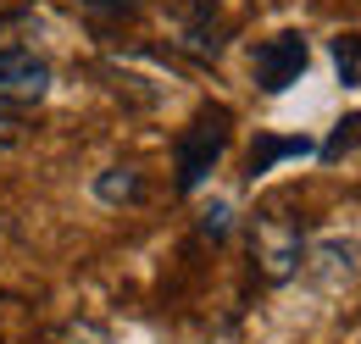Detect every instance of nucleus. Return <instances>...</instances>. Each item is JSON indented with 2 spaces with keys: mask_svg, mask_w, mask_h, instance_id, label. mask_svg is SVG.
Listing matches in <instances>:
<instances>
[{
  "mask_svg": "<svg viewBox=\"0 0 361 344\" xmlns=\"http://www.w3.org/2000/svg\"><path fill=\"white\" fill-rule=\"evenodd\" d=\"M56 89L45 56H34L28 44H0V145H11L23 117H34Z\"/></svg>",
  "mask_w": 361,
  "mask_h": 344,
  "instance_id": "1",
  "label": "nucleus"
},
{
  "mask_svg": "<svg viewBox=\"0 0 361 344\" xmlns=\"http://www.w3.org/2000/svg\"><path fill=\"white\" fill-rule=\"evenodd\" d=\"M228 139H233V111H228L223 100L212 106H200L195 117H189V128L173 139V189L178 195H195L206 178H212V167L223 161Z\"/></svg>",
  "mask_w": 361,
  "mask_h": 344,
  "instance_id": "2",
  "label": "nucleus"
},
{
  "mask_svg": "<svg viewBox=\"0 0 361 344\" xmlns=\"http://www.w3.org/2000/svg\"><path fill=\"white\" fill-rule=\"evenodd\" d=\"M250 261H256V278L262 283H289V278H300V266H306V228L295 222L289 211H267L250 216Z\"/></svg>",
  "mask_w": 361,
  "mask_h": 344,
  "instance_id": "3",
  "label": "nucleus"
},
{
  "mask_svg": "<svg viewBox=\"0 0 361 344\" xmlns=\"http://www.w3.org/2000/svg\"><path fill=\"white\" fill-rule=\"evenodd\" d=\"M306 67H312V44H306V34H295V28L250 44V78H256L262 94H289V89L306 78Z\"/></svg>",
  "mask_w": 361,
  "mask_h": 344,
  "instance_id": "4",
  "label": "nucleus"
},
{
  "mask_svg": "<svg viewBox=\"0 0 361 344\" xmlns=\"http://www.w3.org/2000/svg\"><path fill=\"white\" fill-rule=\"evenodd\" d=\"M173 50H183V56L200 61V67L223 61L228 23L217 17V6H206V0H183L178 11H173Z\"/></svg>",
  "mask_w": 361,
  "mask_h": 344,
  "instance_id": "5",
  "label": "nucleus"
},
{
  "mask_svg": "<svg viewBox=\"0 0 361 344\" xmlns=\"http://www.w3.org/2000/svg\"><path fill=\"white\" fill-rule=\"evenodd\" d=\"M300 156H317L312 139H278V133H256V145H250V156H245V178L256 183V178H267L278 161H300Z\"/></svg>",
  "mask_w": 361,
  "mask_h": 344,
  "instance_id": "6",
  "label": "nucleus"
},
{
  "mask_svg": "<svg viewBox=\"0 0 361 344\" xmlns=\"http://www.w3.org/2000/svg\"><path fill=\"white\" fill-rule=\"evenodd\" d=\"M300 272H317V278L339 283V278H350V272H356V245H350V239H322V245H306V266H300Z\"/></svg>",
  "mask_w": 361,
  "mask_h": 344,
  "instance_id": "7",
  "label": "nucleus"
},
{
  "mask_svg": "<svg viewBox=\"0 0 361 344\" xmlns=\"http://www.w3.org/2000/svg\"><path fill=\"white\" fill-rule=\"evenodd\" d=\"M94 200H100V206H139V200H145V178H139V167L94 172Z\"/></svg>",
  "mask_w": 361,
  "mask_h": 344,
  "instance_id": "8",
  "label": "nucleus"
},
{
  "mask_svg": "<svg viewBox=\"0 0 361 344\" xmlns=\"http://www.w3.org/2000/svg\"><path fill=\"white\" fill-rule=\"evenodd\" d=\"M233 222H239V216H233V200H223V195H217V200H206V206H200L195 233H200L206 245H228V239H233Z\"/></svg>",
  "mask_w": 361,
  "mask_h": 344,
  "instance_id": "9",
  "label": "nucleus"
},
{
  "mask_svg": "<svg viewBox=\"0 0 361 344\" xmlns=\"http://www.w3.org/2000/svg\"><path fill=\"white\" fill-rule=\"evenodd\" d=\"M350 150H361V111H350V117H339V123H334V133L317 145V161H328V167H334V161H345Z\"/></svg>",
  "mask_w": 361,
  "mask_h": 344,
  "instance_id": "10",
  "label": "nucleus"
},
{
  "mask_svg": "<svg viewBox=\"0 0 361 344\" xmlns=\"http://www.w3.org/2000/svg\"><path fill=\"white\" fill-rule=\"evenodd\" d=\"M94 28H117V23H134L139 17V0H73Z\"/></svg>",
  "mask_w": 361,
  "mask_h": 344,
  "instance_id": "11",
  "label": "nucleus"
},
{
  "mask_svg": "<svg viewBox=\"0 0 361 344\" xmlns=\"http://www.w3.org/2000/svg\"><path fill=\"white\" fill-rule=\"evenodd\" d=\"M334 67H339V84H361V34H339L334 39Z\"/></svg>",
  "mask_w": 361,
  "mask_h": 344,
  "instance_id": "12",
  "label": "nucleus"
},
{
  "mask_svg": "<svg viewBox=\"0 0 361 344\" xmlns=\"http://www.w3.org/2000/svg\"><path fill=\"white\" fill-rule=\"evenodd\" d=\"M206 6H217V0H206Z\"/></svg>",
  "mask_w": 361,
  "mask_h": 344,
  "instance_id": "13",
  "label": "nucleus"
}]
</instances>
